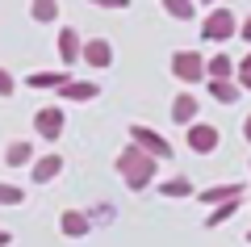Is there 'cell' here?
I'll use <instances>...</instances> for the list:
<instances>
[{"label": "cell", "instance_id": "6da1fadb", "mask_svg": "<svg viewBox=\"0 0 251 247\" xmlns=\"http://www.w3.org/2000/svg\"><path fill=\"white\" fill-rule=\"evenodd\" d=\"M155 164H159V159L147 155V151H143V147H134V142H130V147L117 155V172H122L126 189H134V193H143V189L155 180Z\"/></svg>", "mask_w": 251, "mask_h": 247}, {"label": "cell", "instance_id": "7a4b0ae2", "mask_svg": "<svg viewBox=\"0 0 251 247\" xmlns=\"http://www.w3.org/2000/svg\"><path fill=\"white\" fill-rule=\"evenodd\" d=\"M239 34V21H234L230 9H214L205 13V26H201V38H209V42H226V38Z\"/></svg>", "mask_w": 251, "mask_h": 247}, {"label": "cell", "instance_id": "3957f363", "mask_svg": "<svg viewBox=\"0 0 251 247\" xmlns=\"http://www.w3.org/2000/svg\"><path fill=\"white\" fill-rule=\"evenodd\" d=\"M130 142H134V147H143L147 155H155V159H172V142L163 138L159 130H151V126H130Z\"/></svg>", "mask_w": 251, "mask_h": 247}, {"label": "cell", "instance_id": "277c9868", "mask_svg": "<svg viewBox=\"0 0 251 247\" xmlns=\"http://www.w3.org/2000/svg\"><path fill=\"white\" fill-rule=\"evenodd\" d=\"M172 76L184 80V84H201L205 80V59L197 51H176L172 55Z\"/></svg>", "mask_w": 251, "mask_h": 247}, {"label": "cell", "instance_id": "5b68a950", "mask_svg": "<svg viewBox=\"0 0 251 247\" xmlns=\"http://www.w3.org/2000/svg\"><path fill=\"white\" fill-rule=\"evenodd\" d=\"M218 142H222L218 126H209V122H188V147L197 151V155H214Z\"/></svg>", "mask_w": 251, "mask_h": 247}, {"label": "cell", "instance_id": "8992f818", "mask_svg": "<svg viewBox=\"0 0 251 247\" xmlns=\"http://www.w3.org/2000/svg\"><path fill=\"white\" fill-rule=\"evenodd\" d=\"M34 130H38V138L54 142V138L63 134V109H59V105H46V109H38V113H34Z\"/></svg>", "mask_w": 251, "mask_h": 247}, {"label": "cell", "instance_id": "52a82bcc", "mask_svg": "<svg viewBox=\"0 0 251 247\" xmlns=\"http://www.w3.org/2000/svg\"><path fill=\"white\" fill-rule=\"evenodd\" d=\"M80 59L88 63V67H109V63H113V46H109L105 38H88V42L80 46Z\"/></svg>", "mask_w": 251, "mask_h": 247}, {"label": "cell", "instance_id": "ba28073f", "mask_svg": "<svg viewBox=\"0 0 251 247\" xmlns=\"http://www.w3.org/2000/svg\"><path fill=\"white\" fill-rule=\"evenodd\" d=\"M54 92H59L63 101H97L100 97V88L92 84V80H67V84H59Z\"/></svg>", "mask_w": 251, "mask_h": 247}, {"label": "cell", "instance_id": "9c48e42d", "mask_svg": "<svg viewBox=\"0 0 251 247\" xmlns=\"http://www.w3.org/2000/svg\"><path fill=\"white\" fill-rule=\"evenodd\" d=\"M59 230H63L67 239H84V235L92 230V222H88V214H84V210H63Z\"/></svg>", "mask_w": 251, "mask_h": 247}, {"label": "cell", "instance_id": "30bf717a", "mask_svg": "<svg viewBox=\"0 0 251 247\" xmlns=\"http://www.w3.org/2000/svg\"><path fill=\"white\" fill-rule=\"evenodd\" d=\"M80 29H59V59H63V67H72V63H80Z\"/></svg>", "mask_w": 251, "mask_h": 247}, {"label": "cell", "instance_id": "8fae6325", "mask_svg": "<svg viewBox=\"0 0 251 247\" xmlns=\"http://www.w3.org/2000/svg\"><path fill=\"white\" fill-rule=\"evenodd\" d=\"M197 105H201V101L193 97V92H180V97L172 101V122H176V126H188V122H197Z\"/></svg>", "mask_w": 251, "mask_h": 247}, {"label": "cell", "instance_id": "7c38bea8", "mask_svg": "<svg viewBox=\"0 0 251 247\" xmlns=\"http://www.w3.org/2000/svg\"><path fill=\"white\" fill-rule=\"evenodd\" d=\"M72 80V71L63 67V71H34L29 76V88H59V84H67Z\"/></svg>", "mask_w": 251, "mask_h": 247}, {"label": "cell", "instance_id": "4fadbf2b", "mask_svg": "<svg viewBox=\"0 0 251 247\" xmlns=\"http://www.w3.org/2000/svg\"><path fill=\"white\" fill-rule=\"evenodd\" d=\"M59 172H63V159H59V155H42V159L34 164V180H38V185H46V180H54Z\"/></svg>", "mask_w": 251, "mask_h": 247}, {"label": "cell", "instance_id": "5bb4252c", "mask_svg": "<svg viewBox=\"0 0 251 247\" xmlns=\"http://www.w3.org/2000/svg\"><path fill=\"white\" fill-rule=\"evenodd\" d=\"M239 205H243V197H230V201H218V205H214V214L205 218V226H222V222H230L234 214H239Z\"/></svg>", "mask_w": 251, "mask_h": 247}, {"label": "cell", "instance_id": "9a60e30c", "mask_svg": "<svg viewBox=\"0 0 251 247\" xmlns=\"http://www.w3.org/2000/svg\"><path fill=\"white\" fill-rule=\"evenodd\" d=\"M163 4V13H168L172 21H193L197 17V4H193V0H159Z\"/></svg>", "mask_w": 251, "mask_h": 247}, {"label": "cell", "instance_id": "2e32d148", "mask_svg": "<svg viewBox=\"0 0 251 247\" xmlns=\"http://www.w3.org/2000/svg\"><path fill=\"white\" fill-rule=\"evenodd\" d=\"M29 17H34L38 26H50V21L59 17V0H34V4H29Z\"/></svg>", "mask_w": 251, "mask_h": 247}, {"label": "cell", "instance_id": "e0dca14e", "mask_svg": "<svg viewBox=\"0 0 251 247\" xmlns=\"http://www.w3.org/2000/svg\"><path fill=\"white\" fill-rule=\"evenodd\" d=\"M209 97L222 101V105H230V101H239V84H234V80H209Z\"/></svg>", "mask_w": 251, "mask_h": 247}, {"label": "cell", "instance_id": "ac0fdd59", "mask_svg": "<svg viewBox=\"0 0 251 247\" xmlns=\"http://www.w3.org/2000/svg\"><path fill=\"white\" fill-rule=\"evenodd\" d=\"M230 197H243V185H214L201 193V201L205 205H218V201H230Z\"/></svg>", "mask_w": 251, "mask_h": 247}, {"label": "cell", "instance_id": "d6986e66", "mask_svg": "<svg viewBox=\"0 0 251 247\" xmlns=\"http://www.w3.org/2000/svg\"><path fill=\"white\" fill-rule=\"evenodd\" d=\"M29 159H34V147H29V142H9V151H4V164H9V168H21Z\"/></svg>", "mask_w": 251, "mask_h": 247}, {"label": "cell", "instance_id": "ffe728a7", "mask_svg": "<svg viewBox=\"0 0 251 247\" xmlns=\"http://www.w3.org/2000/svg\"><path fill=\"white\" fill-rule=\"evenodd\" d=\"M230 71H234L230 55H214V59L205 63V76H209V80H230Z\"/></svg>", "mask_w": 251, "mask_h": 247}, {"label": "cell", "instance_id": "44dd1931", "mask_svg": "<svg viewBox=\"0 0 251 247\" xmlns=\"http://www.w3.org/2000/svg\"><path fill=\"white\" fill-rule=\"evenodd\" d=\"M159 193L163 197H193V180H188V176H172V180L159 185Z\"/></svg>", "mask_w": 251, "mask_h": 247}, {"label": "cell", "instance_id": "7402d4cb", "mask_svg": "<svg viewBox=\"0 0 251 247\" xmlns=\"http://www.w3.org/2000/svg\"><path fill=\"white\" fill-rule=\"evenodd\" d=\"M21 201H25V193L17 185H0V205H21Z\"/></svg>", "mask_w": 251, "mask_h": 247}, {"label": "cell", "instance_id": "603a6c76", "mask_svg": "<svg viewBox=\"0 0 251 247\" xmlns=\"http://www.w3.org/2000/svg\"><path fill=\"white\" fill-rule=\"evenodd\" d=\"M13 88H17V84H13V76L0 67V97H13Z\"/></svg>", "mask_w": 251, "mask_h": 247}, {"label": "cell", "instance_id": "cb8c5ba5", "mask_svg": "<svg viewBox=\"0 0 251 247\" xmlns=\"http://www.w3.org/2000/svg\"><path fill=\"white\" fill-rule=\"evenodd\" d=\"M92 4H100V9H130V0H92Z\"/></svg>", "mask_w": 251, "mask_h": 247}, {"label": "cell", "instance_id": "d4e9b609", "mask_svg": "<svg viewBox=\"0 0 251 247\" xmlns=\"http://www.w3.org/2000/svg\"><path fill=\"white\" fill-rule=\"evenodd\" d=\"M239 38H243V42H251V17L243 21V26H239Z\"/></svg>", "mask_w": 251, "mask_h": 247}, {"label": "cell", "instance_id": "484cf974", "mask_svg": "<svg viewBox=\"0 0 251 247\" xmlns=\"http://www.w3.org/2000/svg\"><path fill=\"white\" fill-rule=\"evenodd\" d=\"M239 76H251V55H247V59H239Z\"/></svg>", "mask_w": 251, "mask_h": 247}, {"label": "cell", "instance_id": "4316f807", "mask_svg": "<svg viewBox=\"0 0 251 247\" xmlns=\"http://www.w3.org/2000/svg\"><path fill=\"white\" fill-rule=\"evenodd\" d=\"M239 92H251V76H239Z\"/></svg>", "mask_w": 251, "mask_h": 247}, {"label": "cell", "instance_id": "83f0119b", "mask_svg": "<svg viewBox=\"0 0 251 247\" xmlns=\"http://www.w3.org/2000/svg\"><path fill=\"white\" fill-rule=\"evenodd\" d=\"M13 243V235H9V230H0V247H9Z\"/></svg>", "mask_w": 251, "mask_h": 247}, {"label": "cell", "instance_id": "f1b7e54d", "mask_svg": "<svg viewBox=\"0 0 251 247\" xmlns=\"http://www.w3.org/2000/svg\"><path fill=\"white\" fill-rule=\"evenodd\" d=\"M243 138L251 142V117H247V122H243Z\"/></svg>", "mask_w": 251, "mask_h": 247}, {"label": "cell", "instance_id": "f546056e", "mask_svg": "<svg viewBox=\"0 0 251 247\" xmlns=\"http://www.w3.org/2000/svg\"><path fill=\"white\" fill-rule=\"evenodd\" d=\"M247 243H251V230H247Z\"/></svg>", "mask_w": 251, "mask_h": 247}, {"label": "cell", "instance_id": "4dcf8cb0", "mask_svg": "<svg viewBox=\"0 0 251 247\" xmlns=\"http://www.w3.org/2000/svg\"><path fill=\"white\" fill-rule=\"evenodd\" d=\"M205 4H209V0H205Z\"/></svg>", "mask_w": 251, "mask_h": 247}]
</instances>
